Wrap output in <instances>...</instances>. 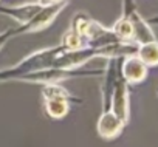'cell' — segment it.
I'll use <instances>...</instances> for the list:
<instances>
[{
    "mask_svg": "<svg viewBox=\"0 0 158 147\" xmlns=\"http://www.w3.org/2000/svg\"><path fill=\"white\" fill-rule=\"evenodd\" d=\"M136 56L147 65V67H156L158 65V42H146L138 45Z\"/></svg>",
    "mask_w": 158,
    "mask_h": 147,
    "instance_id": "9",
    "label": "cell"
},
{
    "mask_svg": "<svg viewBox=\"0 0 158 147\" xmlns=\"http://www.w3.org/2000/svg\"><path fill=\"white\" fill-rule=\"evenodd\" d=\"M121 63V76L126 79L127 84H139L147 78V65L136 56H126Z\"/></svg>",
    "mask_w": 158,
    "mask_h": 147,
    "instance_id": "5",
    "label": "cell"
},
{
    "mask_svg": "<svg viewBox=\"0 0 158 147\" xmlns=\"http://www.w3.org/2000/svg\"><path fill=\"white\" fill-rule=\"evenodd\" d=\"M127 17L130 19L132 27H133V37H132L133 42H136V43L139 45V43H146V42L156 40V39H155V34H153V31H152V28L149 27V23H147L135 10H132V11L127 14Z\"/></svg>",
    "mask_w": 158,
    "mask_h": 147,
    "instance_id": "7",
    "label": "cell"
},
{
    "mask_svg": "<svg viewBox=\"0 0 158 147\" xmlns=\"http://www.w3.org/2000/svg\"><path fill=\"white\" fill-rule=\"evenodd\" d=\"M65 48L60 47H54V48H47L42 50L39 53H34L33 56H30L28 59L22 60L20 63H17L14 68L10 70H3L0 71V81H10V79H19L23 78L28 73L37 71V70H44L48 67H53L54 59L64 51Z\"/></svg>",
    "mask_w": 158,
    "mask_h": 147,
    "instance_id": "1",
    "label": "cell"
},
{
    "mask_svg": "<svg viewBox=\"0 0 158 147\" xmlns=\"http://www.w3.org/2000/svg\"><path fill=\"white\" fill-rule=\"evenodd\" d=\"M102 70H81L76 68H57V67H48L44 70H37L33 73H28L22 78V81L28 82H45V84H57L60 81L74 79V78H84V76H99Z\"/></svg>",
    "mask_w": 158,
    "mask_h": 147,
    "instance_id": "2",
    "label": "cell"
},
{
    "mask_svg": "<svg viewBox=\"0 0 158 147\" xmlns=\"http://www.w3.org/2000/svg\"><path fill=\"white\" fill-rule=\"evenodd\" d=\"M42 96L44 99H57V98H62V99H67V101H79L81 102V99L77 98H73L64 87L57 85V84H47L44 88H42Z\"/></svg>",
    "mask_w": 158,
    "mask_h": 147,
    "instance_id": "11",
    "label": "cell"
},
{
    "mask_svg": "<svg viewBox=\"0 0 158 147\" xmlns=\"http://www.w3.org/2000/svg\"><path fill=\"white\" fill-rule=\"evenodd\" d=\"M121 40H132L133 37V27H132V22L127 16H123L115 25H113V30H112Z\"/></svg>",
    "mask_w": 158,
    "mask_h": 147,
    "instance_id": "12",
    "label": "cell"
},
{
    "mask_svg": "<svg viewBox=\"0 0 158 147\" xmlns=\"http://www.w3.org/2000/svg\"><path fill=\"white\" fill-rule=\"evenodd\" d=\"M65 8V2H59V3H54V5H48V6H42L37 14L30 20L27 22L20 30L17 31H13L14 36L16 34H20V33H33V31H40L44 28H47L54 19L56 16Z\"/></svg>",
    "mask_w": 158,
    "mask_h": 147,
    "instance_id": "3",
    "label": "cell"
},
{
    "mask_svg": "<svg viewBox=\"0 0 158 147\" xmlns=\"http://www.w3.org/2000/svg\"><path fill=\"white\" fill-rule=\"evenodd\" d=\"M42 8V5L39 3H27V5H19V6H10V8H3L0 6V13L2 14H6L10 17H13L14 20L20 22V23H27L30 22L36 14L37 11Z\"/></svg>",
    "mask_w": 158,
    "mask_h": 147,
    "instance_id": "8",
    "label": "cell"
},
{
    "mask_svg": "<svg viewBox=\"0 0 158 147\" xmlns=\"http://www.w3.org/2000/svg\"><path fill=\"white\" fill-rule=\"evenodd\" d=\"M110 110L124 122L129 121V88H127V82L126 79L119 75L115 87H113V93H112V99H110Z\"/></svg>",
    "mask_w": 158,
    "mask_h": 147,
    "instance_id": "4",
    "label": "cell"
},
{
    "mask_svg": "<svg viewBox=\"0 0 158 147\" xmlns=\"http://www.w3.org/2000/svg\"><path fill=\"white\" fill-rule=\"evenodd\" d=\"M124 124L126 122L121 121L112 110H107L101 115V118L98 121V133L104 139H112L121 133Z\"/></svg>",
    "mask_w": 158,
    "mask_h": 147,
    "instance_id": "6",
    "label": "cell"
},
{
    "mask_svg": "<svg viewBox=\"0 0 158 147\" xmlns=\"http://www.w3.org/2000/svg\"><path fill=\"white\" fill-rule=\"evenodd\" d=\"M70 101L67 99H62V98H57V99H47L45 101V112L48 113V116L51 118H64L67 113H68V108H70Z\"/></svg>",
    "mask_w": 158,
    "mask_h": 147,
    "instance_id": "10",
    "label": "cell"
},
{
    "mask_svg": "<svg viewBox=\"0 0 158 147\" xmlns=\"http://www.w3.org/2000/svg\"><path fill=\"white\" fill-rule=\"evenodd\" d=\"M59 2H64V0H37V3H39V5H42V6L54 5V3H59Z\"/></svg>",
    "mask_w": 158,
    "mask_h": 147,
    "instance_id": "15",
    "label": "cell"
},
{
    "mask_svg": "<svg viewBox=\"0 0 158 147\" xmlns=\"http://www.w3.org/2000/svg\"><path fill=\"white\" fill-rule=\"evenodd\" d=\"M62 47L65 50H77V48H82V37L79 36L73 28L65 31L64 37H62Z\"/></svg>",
    "mask_w": 158,
    "mask_h": 147,
    "instance_id": "13",
    "label": "cell"
},
{
    "mask_svg": "<svg viewBox=\"0 0 158 147\" xmlns=\"http://www.w3.org/2000/svg\"><path fill=\"white\" fill-rule=\"evenodd\" d=\"M156 96H158V88H156Z\"/></svg>",
    "mask_w": 158,
    "mask_h": 147,
    "instance_id": "16",
    "label": "cell"
},
{
    "mask_svg": "<svg viewBox=\"0 0 158 147\" xmlns=\"http://www.w3.org/2000/svg\"><path fill=\"white\" fill-rule=\"evenodd\" d=\"M11 36H14L13 30H8V31H5V33H2V34H0V48H2V47L6 43V40H8Z\"/></svg>",
    "mask_w": 158,
    "mask_h": 147,
    "instance_id": "14",
    "label": "cell"
}]
</instances>
